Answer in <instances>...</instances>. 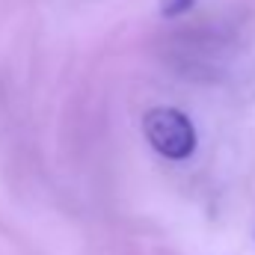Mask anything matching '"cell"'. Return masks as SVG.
Instances as JSON below:
<instances>
[{"label": "cell", "mask_w": 255, "mask_h": 255, "mask_svg": "<svg viewBox=\"0 0 255 255\" xmlns=\"http://www.w3.org/2000/svg\"><path fill=\"white\" fill-rule=\"evenodd\" d=\"M142 133L151 142V148L169 160L187 157L196 145V130L193 122L172 107H154L142 116Z\"/></svg>", "instance_id": "1"}, {"label": "cell", "mask_w": 255, "mask_h": 255, "mask_svg": "<svg viewBox=\"0 0 255 255\" xmlns=\"http://www.w3.org/2000/svg\"><path fill=\"white\" fill-rule=\"evenodd\" d=\"M193 0H163V15H178L184 9H190Z\"/></svg>", "instance_id": "2"}]
</instances>
